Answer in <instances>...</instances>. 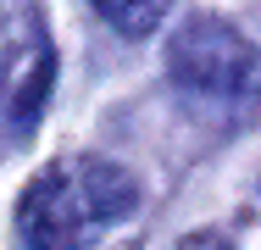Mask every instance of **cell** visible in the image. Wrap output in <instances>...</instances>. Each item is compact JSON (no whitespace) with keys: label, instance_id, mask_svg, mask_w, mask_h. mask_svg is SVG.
I'll use <instances>...</instances> for the list:
<instances>
[{"label":"cell","instance_id":"2","mask_svg":"<svg viewBox=\"0 0 261 250\" xmlns=\"http://www.w3.org/2000/svg\"><path fill=\"white\" fill-rule=\"evenodd\" d=\"M172 84L200 100H233L256 84V50L222 17H189L167 50Z\"/></svg>","mask_w":261,"mask_h":250},{"label":"cell","instance_id":"4","mask_svg":"<svg viewBox=\"0 0 261 250\" xmlns=\"http://www.w3.org/2000/svg\"><path fill=\"white\" fill-rule=\"evenodd\" d=\"M89 6L100 11L117 34H128V39L156 34L161 22H167V11H172V0H89Z\"/></svg>","mask_w":261,"mask_h":250},{"label":"cell","instance_id":"1","mask_svg":"<svg viewBox=\"0 0 261 250\" xmlns=\"http://www.w3.org/2000/svg\"><path fill=\"white\" fill-rule=\"evenodd\" d=\"M139 206L134 178L106 156H61L17 200L22 250H89Z\"/></svg>","mask_w":261,"mask_h":250},{"label":"cell","instance_id":"5","mask_svg":"<svg viewBox=\"0 0 261 250\" xmlns=\"http://www.w3.org/2000/svg\"><path fill=\"white\" fill-rule=\"evenodd\" d=\"M178 250H233V245H228L222 234H189V239H184Z\"/></svg>","mask_w":261,"mask_h":250},{"label":"cell","instance_id":"3","mask_svg":"<svg viewBox=\"0 0 261 250\" xmlns=\"http://www.w3.org/2000/svg\"><path fill=\"white\" fill-rule=\"evenodd\" d=\"M56 84V50L39 0H6V134L28 139Z\"/></svg>","mask_w":261,"mask_h":250}]
</instances>
